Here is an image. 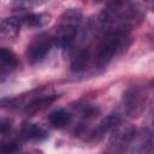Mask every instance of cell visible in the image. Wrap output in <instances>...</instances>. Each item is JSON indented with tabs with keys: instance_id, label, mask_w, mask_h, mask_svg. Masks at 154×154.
Instances as JSON below:
<instances>
[{
	"instance_id": "obj_1",
	"label": "cell",
	"mask_w": 154,
	"mask_h": 154,
	"mask_svg": "<svg viewBox=\"0 0 154 154\" xmlns=\"http://www.w3.org/2000/svg\"><path fill=\"white\" fill-rule=\"evenodd\" d=\"M129 34L125 30L108 31L95 46L94 51L90 52V61L97 69L105 67L116 54L123 52L129 46Z\"/></svg>"
},
{
	"instance_id": "obj_2",
	"label": "cell",
	"mask_w": 154,
	"mask_h": 154,
	"mask_svg": "<svg viewBox=\"0 0 154 154\" xmlns=\"http://www.w3.org/2000/svg\"><path fill=\"white\" fill-rule=\"evenodd\" d=\"M81 19H82V12L79 8L65 10L59 18L55 34L53 35L55 43H58L64 48L69 47L76 36Z\"/></svg>"
},
{
	"instance_id": "obj_3",
	"label": "cell",
	"mask_w": 154,
	"mask_h": 154,
	"mask_svg": "<svg viewBox=\"0 0 154 154\" xmlns=\"http://www.w3.org/2000/svg\"><path fill=\"white\" fill-rule=\"evenodd\" d=\"M55 43V40L53 35L49 34H40L36 36L26 47L25 51V57L30 64H35L43 59L49 51L52 49V46Z\"/></svg>"
},
{
	"instance_id": "obj_4",
	"label": "cell",
	"mask_w": 154,
	"mask_h": 154,
	"mask_svg": "<svg viewBox=\"0 0 154 154\" xmlns=\"http://www.w3.org/2000/svg\"><path fill=\"white\" fill-rule=\"evenodd\" d=\"M123 102L128 116L131 118H136L144 109L146 94L138 87H130L124 91Z\"/></svg>"
},
{
	"instance_id": "obj_5",
	"label": "cell",
	"mask_w": 154,
	"mask_h": 154,
	"mask_svg": "<svg viewBox=\"0 0 154 154\" xmlns=\"http://www.w3.org/2000/svg\"><path fill=\"white\" fill-rule=\"evenodd\" d=\"M119 124H120V117L118 114H109L99 123V125L90 134V137L94 138V140H99L103 135H106L109 131L117 129Z\"/></svg>"
},
{
	"instance_id": "obj_6",
	"label": "cell",
	"mask_w": 154,
	"mask_h": 154,
	"mask_svg": "<svg viewBox=\"0 0 154 154\" xmlns=\"http://www.w3.org/2000/svg\"><path fill=\"white\" fill-rule=\"evenodd\" d=\"M47 132L38 124L23 123L20 129V137L25 141H41L47 137Z\"/></svg>"
},
{
	"instance_id": "obj_7",
	"label": "cell",
	"mask_w": 154,
	"mask_h": 154,
	"mask_svg": "<svg viewBox=\"0 0 154 154\" xmlns=\"http://www.w3.org/2000/svg\"><path fill=\"white\" fill-rule=\"evenodd\" d=\"M59 99V95L53 94V95H46L41 97H36L31 100L26 106H25V113L26 114H36L37 112L43 111L48 106H51L54 101Z\"/></svg>"
},
{
	"instance_id": "obj_8",
	"label": "cell",
	"mask_w": 154,
	"mask_h": 154,
	"mask_svg": "<svg viewBox=\"0 0 154 154\" xmlns=\"http://www.w3.org/2000/svg\"><path fill=\"white\" fill-rule=\"evenodd\" d=\"M0 61H1V75L4 76L6 72H10L18 67L19 60L17 55L8 48L2 47L0 51Z\"/></svg>"
},
{
	"instance_id": "obj_9",
	"label": "cell",
	"mask_w": 154,
	"mask_h": 154,
	"mask_svg": "<svg viewBox=\"0 0 154 154\" xmlns=\"http://www.w3.org/2000/svg\"><path fill=\"white\" fill-rule=\"evenodd\" d=\"M71 118H72L71 114L66 109L59 108V109H55L54 112H52L48 116V122H49L51 126H53L55 129H63V128H65L66 125L70 124Z\"/></svg>"
},
{
	"instance_id": "obj_10",
	"label": "cell",
	"mask_w": 154,
	"mask_h": 154,
	"mask_svg": "<svg viewBox=\"0 0 154 154\" xmlns=\"http://www.w3.org/2000/svg\"><path fill=\"white\" fill-rule=\"evenodd\" d=\"M20 17H22L23 25H28L32 28L45 26L51 20V16L47 13H28Z\"/></svg>"
},
{
	"instance_id": "obj_11",
	"label": "cell",
	"mask_w": 154,
	"mask_h": 154,
	"mask_svg": "<svg viewBox=\"0 0 154 154\" xmlns=\"http://www.w3.org/2000/svg\"><path fill=\"white\" fill-rule=\"evenodd\" d=\"M91 64L90 61V52L89 49H83L73 59L71 63V71L73 72H81L88 69V66Z\"/></svg>"
},
{
	"instance_id": "obj_12",
	"label": "cell",
	"mask_w": 154,
	"mask_h": 154,
	"mask_svg": "<svg viewBox=\"0 0 154 154\" xmlns=\"http://www.w3.org/2000/svg\"><path fill=\"white\" fill-rule=\"evenodd\" d=\"M136 135V128L132 125H128L124 129H120L116 132V135L112 137L111 141L114 142V146H125L129 143Z\"/></svg>"
},
{
	"instance_id": "obj_13",
	"label": "cell",
	"mask_w": 154,
	"mask_h": 154,
	"mask_svg": "<svg viewBox=\"0 0 154 154\" xmlns=\"http://www.w3.org/2000/svg\"><path fill=\"white\" fill-rule=\"evenodd\" d=\"M45 1V0H42ZM41 1L40 0H12L11 6L14 8H19V10H28L31 8L36 5H38Z\"/></svg>"
},
{
	"instance_id": "obj_14",
	"label": "cell",
	"mask_w": 154,
	"mask_h": 154,
	"mask_svg": "<svg viewBox=\"0 0 154 154\" xmlns=\"http://www.w3.org/2000/svg\"><path fill=\"white\" fill-rule=\"evenodd\" d=\"M19 148H20V146L17 141H11V142H7V143L2 144L0 149L4 153H13V152L19 150Z\"/></svg>"
},
{
	"instance_id": "obj_15",
	"label": "cell",
	"mask_w": 154,
	"mask_h": 154,
	"mask_svg": "<svg viewBox=\"0 0 154 154\" xmlns=\"http://www.w3.org/2000/svg\"><path fill=\"white\" fill-rule=\"evenodd\" d=\"M12 128V124H11V120L10 119H1V123H0V134L1 136H6L10 130Z\"/></svg>"
},
{
	"instance_id": "obj_16",
	"label": "cell",
	"mask_w": 154,
	"mask_h": 154,
	"mask_svg": "<svg viewBox=\"0 0 154 154\" xmlns=\"http://www.w3.org/2000/svg\"><path fill=\"white\" fill-rule=\"evenodd\" d=\"M153 10H154V5H153Z\"/></svg>"
}]
</instances>
